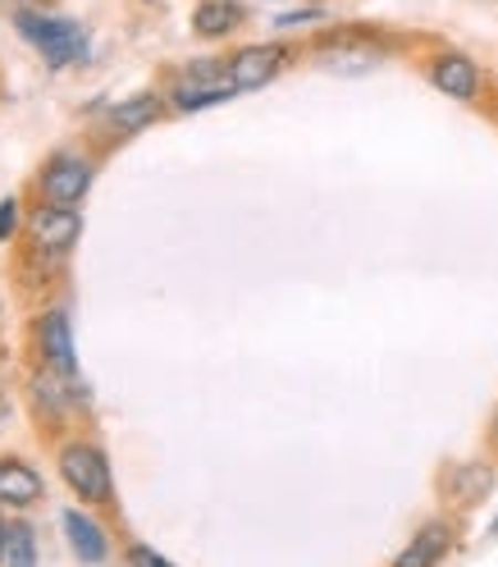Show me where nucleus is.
I'll list each match as a JSON object with an SVG mask.
<instances>
[{
    "label": "nucleus",
    "mask_w": 498,
    "mask_h": 567,
    "mask_svg": "<svg viewBox=\"0 0 498 567\" xmlns=\"http://www.w3.org/2000/svg\"><path fill=\"white\" fill-rule=\"evenodd\" d=\"M238 96L234 79H229V60H197L184 69L179 87H174V111H206V105H220Z\"/></svg>",
    "instance_id": "obj_1"
},
{
    "label": "nucleus",
    "mask_w": 498,
    "mask_h": 567,
    "mask_svg": "<svg viewBox=\"0 0 498 567\" xmlns=\"http://www.w3.org/2000/svg\"><path fill=\"white\" fill-rule=\"evenodd\" d=\"M384 47L380 42H371V38H362V32H334V38H325L315 51H311V60L320 64V69H330V74H343V79H362V74H371L375 64H384Z\"/></svg>",
    "instance_id": "obj_2"
},
{
    "label": "nucleus",
    "mask_w": 498,
    "mask_h": 567,
    "mask_svg": "<svg viewBox=\"0 0 498 567\" xmlns=\"http://www.w3.org/2000/svg\"><path fill=\"white\" fill-rule=\"evenodd\" d=\"M60 476L87 504H105V499H111V467H105V457L92 444H69L60 453Z\"/></svg>",
    "instance_id": "obj_3"
},
{
    "label": "nucleus",
    "mask_w": 498,
    "mask_h": 567,
    "mask_svg": "<svg viewBox=\"0 0 498 567\" xmlns=\"http://www.w3.org/2000/svg\"><path fill=\"white\" fill-rule=\"evenodd\" d=\"M293 60V51L283 42H257V47H238L229 55V79L238 92H257L283 74V64Z\"/></svg>",
    "instance_id": "obj_4"
},
{
    "label": "nucleus",
    "mask_w": 498,
    "mask_h": 567,
    "mask_svg": "<svg viewBox=\"0 0 498 567\" xmlns=\"http://www.w3.org/2000/svg\"><path fill=\"white\" fill-rule=\"evenodd\" d=\"M19 28L28 32V42L38 47L46 55L51 69L69 64V60H79L83 55V28L79 23H69V19H42V14H19Z\"/></svg>",
    "instance_id": "obj_5"
},
{
    "label": "nucleus",
    "mask_w": 498,
    "mask_h": 567,
    "mask_svg": "<svg viewBox=\"0 0 498 567\" xmlns=\"http://www.w3.org/2000/svg\"><path fill=\"white\" fill-rule=\"evenodd\" d=\"M425 79H430L444 96L453 101H476L480 87H485V74H480V64L471 55H461V51H439L430 64H425Z\"/></svg>",
    "instance_id": "obj_6"
},
{
    "label": "nucleus",
    "mask_w": 498,
    "mask_h": 567,
    "mask_svg": "<svg viewBox=\"0 0 498 567\" xmlns=\"http://www.w3.org/2000/svg\"><path fill=\"white\" fill-rule=\"evenodd\" d=\"M92 188V165L79 156H55L42 174V193L51 206H79Z\"/></svg>",
    "instance_id": "obj_7"
},
{
    "label": "nucleus",
    "mask_w": 498,
    "mask_h": 567,
    "mask_svg": "<svg viewBox=\"0 0 498 567\" xmlns=\"http://www.w3.org/2000/svg\"><path fill=\"white\" fill-rule=\"evenodd\" d=\"M79 229H83V220H79L74 206H51L46 202L38 216H32V243L46 247V252H55V257H64L69 247L79 243Z\"/></svg>",
    "instance_id": "obj_8"
},
{
    "label": "nucleus",
    "mask_w": 498,
    "mask_h": 567,
    "mask_svg": "<svg viewBox=\"0 0 498 567\" xmlns=\"http://www.w3.org/2000/svg\"><path fill=\"white\" fill-rule=\"evenodd\" d=\"M42 358H46L51 371L74 380L79 362H74V334H69V316L64 311H46L42 316Z\"/></svg>",
    "instance_id": "obj_9"
},
{
    "label": "nucleus",
    "mask_w": 498,
    "mask_h": 567,
    "mask_svg": "<svg viewBox=\"0 0 498 567\" xmlns=\"http://www.w3.org/2000/svg\"><path fill=\"white\" fill-rule=\"evenodd\" d=\"M42 499V476L19 457H0V504L6 508H28Z\"/></svg>",
    "instance_id": "obj_10"
},
{
    "label": "nucleus",
    "mask_w": 498,
    "mask_h": 567,
    "mask_svg": "<svg viewBox=\"0 0 498 567\" xmlns=\"http://www.w3.org/2000/svg\"><path fill=\"white\" fill-rule=\"evenodd\" d=\"M448 549H453V530H448L444 522H430V526H421V530H416L412 545L398 554L394 567H439Z\"/></svg>",
    "instance_id": "obj_11"
},
{
    "label": "nucleus",
    "mask_w": 498,
    "mask_h": 567,
    "mask_svg": "<svg viewBox=\"0 0 498 567\" xmlns=\"http://www.w3.org/2000/svg\"><path fill=\"white\" fill-rule=\"evenodd\" d=\"M247 19V10L238 6V0H197L193 10V32L197 38H229V32H238Z\"/></svg>",
    "instance_id": "obj_12"
},
{
    "label": "nucleus",
    "mask_w": 498,
    "mask_h": 567,
    "mask_svg": "<svg viewBox=\"0 0 498 567\" xmlns=\"http://www.w3.org/2000/svg\"><path fill=\"white\" fill-rule=\"evenodd\" d=\"M64 536H69V545H74V554L83 563H101L105 558V536H101V526L87 513H64Z\"/></svg>",
    "instance_id": "obj_13"
},
{
    "label": "nucleus",
    "mask_w": 498,
    "mask_h": 567,
    "mask_svg": "<svg viewBox=\"0 0 498 567\" xmlns=\"http://www.w3.org/2000/svg\"><path fill=\"white\" fill-rule=\"evenodd\" d=\"M156 111H160V96H156V92H142V96L115 105V111H111V128H115V133H133V128H142V124H152Z\"/></svg>",
    "instance_id": "obj_14"
},
{
    "label": "nucleus",
    "mask_w": 498,
    "mask_h": 567,
    "mask_svg": "<svg viewBox=\"0 0 498 567\" xmlns=\"http://www.w3.org/2000/svg\"><path fill=\"white\" fill-rule=\"evenodd\" d=\"M38 563V540H32V526L14 522L10 536H6V549H0V567H32Z\"/></svg>",
    "instance_id": "obj_15"
},
{
    "label": "nucleus",
    "mask_w": 498,
    "mask_h": 567,
    "mask_svg": "<svg viewBox=\"0 0 498 567\" xmlns=\"http://www.w3.org/2000/svg\"><path fill=\"white\" fill-rule=\"evenodd\" d=\"M32 394H38V408H46V412H64V408H69V375H60V371H42L38 380H32Z\"/></svg>",
    "instance_id": "obj_16"
},
{
    "label": "nucleus",
    "mask_w": 498,
    "mask_h": 567,
    "mask_svg": "<svg viewBox=\"0 0 498 567\" xmlns=\"http://www.w3.org/2000/svg\"><path fill=\"white\" fill-rule=\"evenodd\" d=\"M325 19V10L320 6H307V10H289V14H279L274 19V28H302V23H320Z\"/></svg>",
    "instance_id": "obj_17"
},
{
    "label": "nucleus",
    "mask_w": 498,
    "mask_h": 567,
    "mask_svg": "<svg viewBox=\"0 0 498 567\" xmlns=\"http://www.w3.org/2000/svg\"><path fill=\"white\" fill-rule=\"evenodd\" d=\"M14 229H19V206L6 197L0 202V238H14Z\"/></svg>",
    "instance_id": "obj_18"
},
{
    "label": "nucleus",
    "mask_w": 498,
    "mask_h": 567,
    "mask_svg": "<svg viewBox=\"0 0 498 567\" xmlns=\"http://www.w3.org/2000/svg\"><path fill=\"white\" fill-rule=\"evenodd\" d=\"M128 563H133V567H169V563H165L160 554H152L147 545H133V549H128Z\"/></svg>",
    "instance_id": "obj_19"
},
{
    "label": "nucleus",
    "mask_w": 498,
    "mask_h": 567,
    "mask_svg": "<svg viewBox=\"0 0 498 567\" xmlns=\"http://www.w3.org/2000/svg\"><path fill=\"white\" fill-rule=\"evenodd\" d=\"M6 536H10V526H6V517H0V549H6Z\"/></svg>",
    "instance_id": "obj_20"
},
{
    "label": "nucleus",
    "mask_w": 498,
    "mask_h": 567,
    "mask_svg": "<svg viewBox=\"0 0 498 567\" xmlns=\"http://www.w3.org/2000/svg\"><path fill=\"white\" fill-rule=\"evenodd\" d=\"M494 536H498V522H494Z\"/></svg>",
    "instance_id": "obj_21"
}]
</instances>
